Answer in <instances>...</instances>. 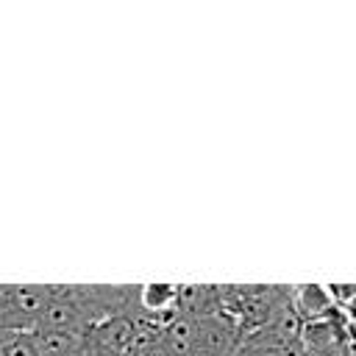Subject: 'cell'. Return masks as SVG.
I'll list each match as a JSON object with an SVG mask.
<instances>
[{
  "label": "cell",
  "instance_id": "1",
  "mask_svg": "<svg viewBox=\"0 0 356 356\" xmlns=\"http://www.w3.org/2000/svg\"><path fill=\"white\" fill-rule=\"evenodd\" d=\"M178 284H145L139 286V309L153 312V314H181L178 312Z\"/></svg>",
  "mask_w": 356,
  "mask_h": 356
},
{
  "label": "cell",
  "instance_id": "2",
  "mask_svg": "<svg viewBox=\"0 0 356 356\" xmlns=\"http://www.w3.org/2000/svg\"><path fill=\"white\" fill-rule=\"evenodd\" d=\"M331 292L312 284V286H298L295 292V312H300L303 317H312V320H320V317H328L334 314L331 312Z\"/></svg>",
  "mask_w": 356,
  "mask_h": 356
},
{
  "label": "cell",
  "instance_id": "3",
  "mask_svg": "<svg viewBox=\"0 0 356 356\" xmlns=\"http://www.w3.org/2000/svg\"><path fill=\"white\" fill-rule=\"evenodd\" d=\"M36 348L42 356H67L81 342H86V334H61V331H33Z\"/></svg>",
  "mask_w": 356,
  "mask_h": 356
},
{
  "label": "cell",
  "instance_id": "4",
  "mask_svg": "<svg viewBox=\"0 0 356 356\" xmlns=\"http://www.w3.org/2000/svg\"><path fill=\"white\" fill-rule=\"evenodd\" d=\"M0 356H42L33 331H8L0 339Z\"/></svg>",
  "mask_w": 356,
  "mask_h": 356
},
{
  "label": "cell",
  "instance_id": "5",
  "mask_svg": "<svg viewBox=\"0 0 356 356\" xmlns=\"http://www.w3.org/2000/svg\"><path fill=\"white\" fill-rule=\"evenodd\" d=\"M6 334H8V331H3V328H0V339H3V337H6Z\"/></svg>",
  "mask_w": 356,
  "mask_h": 356
}]
</instances>
